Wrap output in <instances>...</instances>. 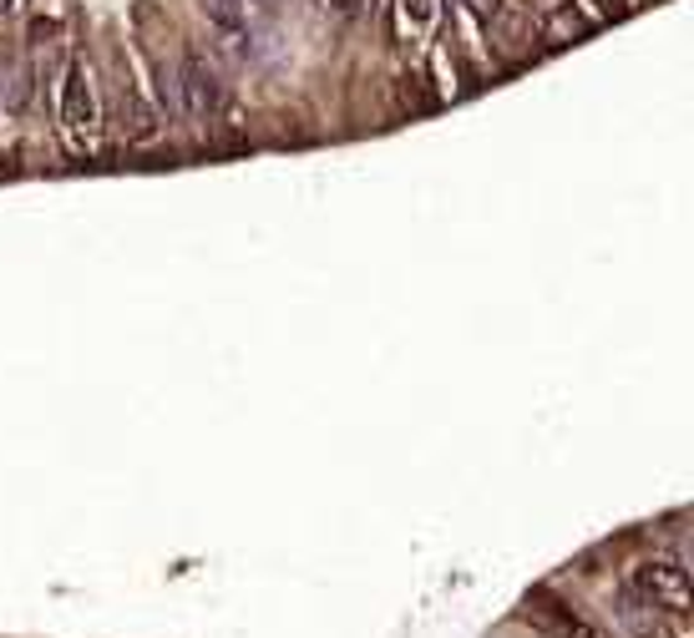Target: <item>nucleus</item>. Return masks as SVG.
<instances>
[{"mask_svg":"<svg viewBox=\"0 0 694 638\" xmlns=\"http://www.w3.org/2000/svg\"><path fill=\"white\" fill-rule=\"evenodd\" d=\"M589 31H593V21L583 11H578L573 0H563V5H552L548 15H542V46H573V41H589Z\"/></svg>","mask_w":694,"mask_h":638,"instance_id":"obj_7","label":"nucleus"},{"mask_svg":"<svg viewBox=\"0 0 694 638\" xmlns=\"http://www.w3.org/2000/svg\"><path fill=\"white\" fill-rule=\"evenodd\" d=\"M527 613H533L542 628H552L558 638H598L589 624H583V618H578L573 608H568V603H558L552 593H542V587H537L533 598H527Z\"/></svg>","mask_w":694,"mask_h":638,"instance_id":"obj_6","label":"nucleus"},{"mask_svg":"<svg viewBox=\"0 0 694 638\" xmlns=\"http://www.w3.org/2000/svg\"><path fill=\"white\" fill-rule=\"evenodd\" d=\"M593 11H598V21H624L629 15V0H593Z\"/></svg>","mask_w":694,"mask_h":638,"instance_id":"obj_11","label":"nucleus"},{"mask_svg":"<svg viewBox=\"0 0 694 638\" xmlns=\"http://www.w3.org/2000/svg\"><path fill=\"white\" fill-rule=\"evenodd\" d=\"M61 137L71 153H92L97 143V91L81 61H71L61 77Z\"/></svg>","mask_w":694,"mask_h":638,"instance_id":"obj_3","label":"nucleus"},{"mask_svg":"<svg viewBox=\"0 0 694 638\" xmlns=\"http://www.w3.org/2000/svg\"><path fill=\"white\" fill-rule=\"evenodd\" d=\"M172 77H178V107H183V117L209 127V122L223 112V102H228V87H223L219 66L198 52V46H188V52L178 56V66H172Z\"/></svg>","mask_w":694,"mask_h":638,"instance_id":"obj_1","label":"nucleus"},{"mask_svg":"<svg viewBox=\"0 0 694 638\" xmlns=\"http://www.w3.org/2000/svg\"><path fill=\"white\" fill-rule=\"evenodd\" d=\"M11 5H15V0H0V11H11Z\"/></svg>","mask_w":694,"mask_h":638,"instance_id":"obj_14","label":"nucleus"},{"mask_svg":"<svg viewBox=\"0 0 694 638\" xmlns=\"http://www.w3.org/2000/svg\"><path fill=\"white\" fill-rule=\"evenodd\" d=\"M629 587L669 618H680L690 608V568L680 558H639L629 573Z\"/></svg>","mask_w":694,"mask_h":638,"instance_id":"obj_2","label":"nucleus"},{"mask_svg":"<svg viewBox=\"0 0 694 638\" xmlns=\"http://www.w3.org/2000/svg\"><path fill=\"white\" fill-rule=\"evenodd\" d=\"M401 15H406V26H426L432 21V0H401Z\"/></svg>","mask_w":694,"mask_h":638,"instance_id":"obj_10","label":"nucleus"},{"mask_svg":"<svg viewBox=\"0 0 694 638\" xmlns=\"http://www.w3.org/2000/svg\"><path fill=\"white\" fill-rule=\"evenodd\" d=\"M325 5L335 15H360V11H366V0H325Z\"/></svg>","mask_w":694,"mask_h":638,"instance_id":"obj_13","label":"nucleus"},{"mask_svg":"<svg viewBox=\"0 0 694 638\" xmlns=\"http://www.w3.org/2000/svg\"><path fill=\"white\" fill-rule=\"evenodd\" d=\"M158 132H163V117L153 112V102H147L143 91L132 87V77H127V81H122V137L137 143V147H147V143H158Z\"/></svg>","mask_w":694,"mask_h":638,"instance_id":"obj_4","label":"nucleus"},{"mask_svg":"<svg viewBox=\"0 0 694 638\" xmlns=\"http://www.w3.org/2000/svg\"><path fill=\"white\" fill-rule=\"evenodd\" d=\"M618 624L629 628V634H639V638H664V613L654 608L649 598H639L629 583L618 587Z\"/></svg>","mask_w":694,"mask_h":638,"instance_id":"obj_8","label":"nucleus"},{"mask_svg":"<svg viewBox=\"0 0 694 638\" xmlns=\"http://www.w3.org/2000/svg\"><path fill=\"white\" fill-rule=\"evenodd\" d=\"M5 102H11V107H26L31 102V66L26 61L5 66Z\"/></svg>","mask_w":694,"mask_h":638,"instance_id":"obj_9","label":"nucleus"},{"mask_svg":"<svg viewBox=\"0 0 694 638\" xmlns=\"http://www.w3.org/2000/svg\"><path fill=\"white\" fill-rule=\"evenodd\" d=\"M198 11L209 15V26L219 31L234 52L249 56V0H198Z\"/></svg>","mask_w":694,"mask_h":638,"instance_id":"obj_5","label":"nucleus"},{"mask_svg":"<svg viewBox=\"0 0 694 638\" xmlns=\"http://www.w3.org/2000/svg\"><path fill=\"white\" fill-rule=\"evenodd\" d=\"M467 11H472L477 21H486V26H492V15L502 11V0H467Z\"/></svg>","mask_w":694,"mask_h":638,"instance_id":"obj_12","label":"nucleus"}]
</instances>
